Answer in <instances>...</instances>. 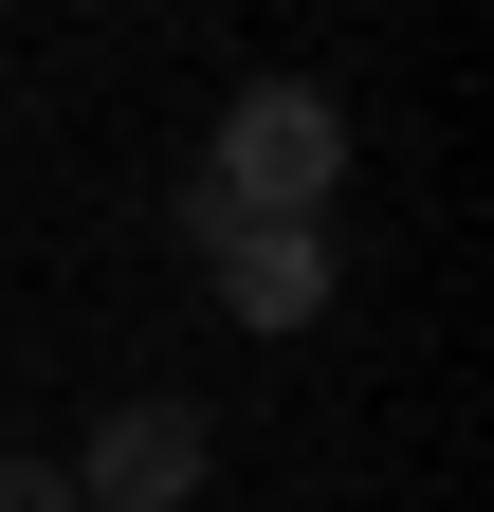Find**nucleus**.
Segmentation results:
<instances>
[{"label":"nucleus","mask_w":494,"mask_h":512,"mask_svg":"<svg viewBox=\"0 0 494 512\" xmlns=\"http://www.w3.org/2000/svg\"><path fill=\"white\" fill-rule=\"evenodd\" d=\"M330 183H348V110H330L312 74H257V92L220 110L202 183H183V238H312Z\"/></svg>","instance_id":"nucleus-1"},{"label":"nucleus","mask_w":494,"mask_h":512,"mask_svg":"<svg viewBox=\"0 0 494 512\" xmlns=\"http://www.w3.org/2000/svg\"><path fill=\"white\" fill-rule=\"evenodd\" d=\"M202 458H220V421L202 403H110L92 421V458L55 476L74 512H202Z\"/></svg>","instance_id":"nucleus-2"},{"label":"nucleus","mask_w":494,"mask_h":512,"mask_svg":"<svg viewBox=\"0 0 494 512\" xmlns=\"http://www.w3.org/2000/svg\"><path fill=\"white\" fill-rule=\"evenodd\" d=\"M202 275H220L238 330H312L330 311V238H202Z\"/></svg>","instance_id":"nucleus-3"},{"label":"nucleus","mask_w":494,"mask_h":512,"mask_svg":"<svg viewBox=\"0 0 494 512\" xmlns=\"http://www.w3.org/2000/svg\"><path fill=\"white\" fill-rule=\"evenodd\" d=\"M0 512H74V494H55V458H0Z\"/></svg>","instance_id":"nucleus-4"}]
</instances>
